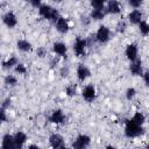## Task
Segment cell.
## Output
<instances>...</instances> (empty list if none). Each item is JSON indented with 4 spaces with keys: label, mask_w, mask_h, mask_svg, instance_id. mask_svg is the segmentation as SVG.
Segmentation results:
<instances>
[{
    "label": "cell",
    "mask_w": 149,
    "mask_h": 149,
    "mask_svg": "<svg viewBox=\"0 0 149 149\" xmlns=\"http://www.w3.org/2000/svg\"><path fill=\"white\" fill-rule=\"evenodd\" d=\"M130 119H132L133 121H135L136 123L143 126V123H144V121H146V115H144L143 113H141V112H136Z\"/></svg>",
    "instance_id": "23"
},
{
    "label": "cell",
    "mask_w": 149,
    "mask_h": 149,
    "mask_svg": "<svg viewBox=\"0 0 149 149\" xmlns=\"http://www.w3.org/2000/svg\"><path fill=\"white\" fill-rule=\"evenodd\" d=\"M143 20V14L140 9L135 8L133 9L129 14H128V21L132 23V24H139L141 21Z\"/></svg>",
    "instance_id": "14"
},
{
    "label": "cell",
    "mask_w": 149,
    "mask_h": 149,
    "mask_svg": "<svg viewBox=\"0 0 149 149\" xmlns=\"http://www.w3.org/2000/svg\"><path fill=\"white\" fill-rule=\"evenodd\" d=\"M38 14L43 17V19H45V20H49V21H51V22H56L57 21V19L61 16L59 15V12L56 9V8H52L51 6H49V5H41L40 7H38Z\"/></svg>",
    "instance_id": "2"
},
{
    "label": "cell",
    "mask_w": 149,
    "mask_h": 149,
    "mask_svg": "<svg viewBox=\"0 0 149 149\" xmlns=\"http://www.w3.org/2000/svg\"><path fill=\"white\" fill-rule=\"evenodd\" d=\"M6 121H7V113H6V109L1 106L0 107V125Z\"/></svg>",
    "instance_id": "31"
},
{
    "label": "cell",
    "mask_w": 149,
    "mask_h": 149,
    "mask_svg": "<svg viewBox=\"0 0 149 149\" xmlns=\"http://www.w3.org/2000/svg\"><path fill=\"white\" fill-rule=\"evenodd\" d=\"M14 144H15V148H23V146L26 144L27 142V135L23 133V132H16L14 135Z\"/></svg>",
    "instance_id": "16"
},
{
    "label": "cell",
    "mask_w": 149,
    "mask_h": 149,
    "mask_svg": "<svg viewBox=\"0 0 149 149\" xmlns=\"http://www.w3.org/2000/svg\"><path fill=\"white\" fill-rule=\"evenodd\" d=\"M106 12H104V9H92L91 14H90V19L94 20V21H100L105 17Z\"/></svg>",
    "instance_id": "20"
},
{
    "label": "cell",
    "mask_w": 149,
    "mask_h": 149,
    "mask_svg": "<svg viewBox=\"0 0 149 149\" xmlns=\"http://www.w3.org/2000/svg\"><path fill=\"white\" fill-rule=\"evenodd\" d=\"M55 27H56L57 31L61 33V34H66V33L69 31V29H70L68 19H65V17H63V16H59V17L57 19V21L55 22Z\"/></svg>",
    "instance_id": "10"
},
{
    "label": "cell",
    "mask_w": 149,
    "mask_h": 149,
    "mask_svg": "<svg viewBox=\"0 0 149 149\" xmlns=\"http://www.w3.org/2000/svg\"><path fill=\"white\" fill-rule=\"evenodd\" d=\"M17 63H19V62H17V58L13 56V57L8 58L7 61L2 62V68H3L5 70H10V69H13Z\"/></svg>",
    "instance_id": "21"
},
{
    "label": "cell",
    "mask_w": 149,
    "mask_h": 149,
    "mask_svg": "<svg viewBox=\"0 0 149 149\" xmlns=\"http://www.w3.org/2000/svg\"><path fill=\"white\" fill-rule=\"evenodd\" d=\"M137 26H139L140 33H141L143 36H148V34H149V24H148V22L142 20Z\"/></svg>",
    "instance_id": "24"
},
{
    "label": "cell",
    "mask_w": 149,
    "mask_h": 149,
    "mask_svg": "<svg viewBox=\"0 0 149 149\" xmlns=\"http://www.w3.org/2000/svg\"><path fill=\"white\" fill-rule=\"evenodd\" d=\"M49 121L51 123H55V125H62L65 122V115L63 113V111L61 109H55L52 111V113L49 115Z\"/></svg>",
    "instance_id": "9"
},
{
    "label": "cell",
    "mask_w": 149,
    "mask_h": 149,
    "mask_svg": "<svg viewBox=\"0 0 149 149\" xmlns=\"http://www.w3.org/2000/svg\"><path fill=\"white\" fill-rule=\"evenodd\" d=\"M47 54H48V51H47V49L44 47H40V48L36 49V55L40 58H44L47 56Z\"/></svg>",
    "instance_id": "30"
},
{
    "label": "cell",
    "mask_w": 149,
    "mask_h": 149,
    "mask_svg": "<svg viewBox=\"0 0 149 149\" xmlns=\"http://www.w3.org/2000/svg\"><path fill=\"white\" fill-rule=\"evenodd\" d=\"M14 70H15L16 73L22 74V76H24V74L27 73V68H26V65L22 64V63H17V64L14 66Z\"/></svg>",
    "instance_id": "27"
},
{
    "label": "cell",
    "mask_w": 149,
    "mask_h": 149,
    "mask_svg": "<svg viewBox=\"0 0 149 149\" xmlns=\"http://www.w3.org/2000/svg\"><path fill=\"white\" fill-rule=\"evenodd\" d=\"M125 95H126V98H127L128 100H133V99H134V97L136 95V90H135L134 87H129V88H127V90H126Z\"/></svg>",
    "instance_id": "28"
},
{
    "label": "cell",
    "mask_w": 149,
    "mask_h": 149,
    "mask_svg": "<svg viewBox=\"0 0 149 149\" xmlns=\"http://www.w3.org/2000/svg\"><path fill=\"white\" fill-rule=\"evenodd\" d=\"M1 147L3 149H14L15 144H14V137L10 134H6L2 136V141H1Z\"/></svg>",
    "instance_id": "18"
},
{
    "label": "cell",
    "mask_w": 149,
    "mask_h": 149,
    "mask_svg": "<svg viewBox=\"0 0 149 149\" xmlns=\"http://www.w3.org/2000/svg\"><path fill=\"white\" fill-rule=\"evenodd\" d=\"M76 72H77V78H78L79 81L86 80V79L90 77V74H91L90 69H88L86 65H84V64H79Z\"/></svg>",
    "instance_id": "13"
},
{
    "label": "cell",
    "mask_w": 149,
    "mask_h": 149,
    "mask_svg": "<svg viewBox=\"0 0 149 149\" xmlns=\"http://www.w3.org/2000/svg\"><path fill=\"white\" fill-rule=\"evenodd\" d=\"M127 1H128V5L130 7H133V8H140L142 6V3H143L144 0H127Z\"/></svg>",
    "instance_id": "29"
},
{
    "label": "cell",
    "mask_w": 149,
    "mask_h": 149,
    "mask_svg": "<svg viewBox=\"0 0 149 149\" xmlns=\"http://www.w3.org/2000/svg\"><path fill=\"white\" fill-rule=\"evenodd\" d=\"M77 1H79V0H77Z\"/></svg>",
    "instance_id": "38"
},
{
    "label": "cell",
    "mask_w": 149,
    "mask_h": 149,
    "mask_svg": "<svg viewBox=\"0 0 149 149\" xmlns=\"http://www.w3.org/2000/svg\"><path fill=\"white\" fill-rule=\"evenodd\" d=\"M143 133H144V128H143L142 125L136 123L132 119L126 120V123H125V135L127 137H129V139L139 137V136L143 135Z\"/></svg>",
    "instance_id": "1"
},
{
    "label": "cell",
    "mask_w": 149,
    "mask_h": 149,
    "mask_svg": "<svg viewBox=\"0 0 149 149\" xmlns=\"http://www.w3.org/2000/svg\"><path fill=\"white\" fill-rule=\"evenodd\" d=\"M81 97L87 102H93L97 98V91L93 85H86L81 91Z\"/></svg>",
    "instance_id": "6"
},
{
    "label": "cell",
    "mask_w": 149,
    "mask_h": 149,
    "mask_svg": "<svg viewBox=\"0 0 149 149\" xmlns=\"http://www.w3.org/2000/svg\"><path fill=\"white\" fill-rule=\"evenodd\" d=\"M24 1H29V0H24Z\"/></svg>",
    "instance_id": "37"
},
{
    "label": "cell",
    "mask_w": 149,
    "mask_h": 149,
    "mask_svg": "<svg viewBox=\"0 0 149 149\" xmlns=\"http://www.w3.org/2000/svg\"><path fill=\"white\" fill-rule=\"evenodd\" d=\"M49 144L52 148H63L65 146L63 136L57 134V133H54L49 136Z\"/></svg>",
    "instance_id": "11"
},
{
    "label": "cell",
    "mask_w": 149,
    "mask_h": 149,
    "mask_svg": "<svg viewBox=\"0 0 149 149\" xmlns=\"http://www.w3.org/2000/svg\"><path fill=\"white\" fill-rule=\"evenodd\" d=\"M69 68L68 66H62L61 68V70H59V73H61V76L62 77H68L69 76Z\"/></svg>",
    "instance_id": "33"
},
{
    "label": "cell",
    "mask_w": 149,
    "mask_h": 149,
    "mask_svg": "<svg viewBox=\"0 0 149 149\" xmlns=\"http://www.w3.org/2000/svg\"><path fill=\"white\" fill-rule=\"evenodd\" d=\"M125 55H126L127 59L130 61V62L137 59L139 58V48H137V44L136 43H129L126 47Z\"/></svg>",
    "instance_id": "7"
},
{
    "label": "cell",
    "mask_w": 149,
    "mask_h": 149,
    "mask_svg": "<svg viewBox=\"0 0 149 149\" xmlns=\"http://www.w3.org/2000/svg\"><path fill=\"white\" fill-rule=\"evenodd\" d=\"M141 76L143 77L144 85H146V86H148V85H149V72H148V71H144V72H143Z\"/></svg>",
    "instance_id": "34"
},
{
    "label": "cell",
    "mask_w": 149,
    "mask_h": 149,
    "mask_svg": "<svg viewBox=\"0 0 149 149\" xmlns=\"http://www.w3.org/2000/svg\"><path fill=\"white\" fill-rule=\"evenodd\" d=\"M90 143H91L90 136L86 135V134H80V135H78V136L74 139V141H73V143H72V147H73L74 149H84V148L88 147Z\"/></svg>",
    "instance_id": "5"
},
{
    "label": "cell",
    "mask_w": 149,
    "mask_h": 149,
    "mask_svg": "<svg viewBox=\"0 0 149 149\" xmlns=\"http://www.w3.org/2000/svg\"><path fill=\"white\" fill-rule=\"evenodd\" d=\"M106 2H107L106 13H108V14H119L121 12V6H120L118 0H108Z\"/></svg>",
    "instance_id": "15"
},
{
    "label": "cell",
    "mask_w": 149,
    "mask_h": 149,
    "mask_svg": "<svg viewBox=\"0 0 149 149\" xmlns=\"http://www.w3.org/2000/svg\"><path fill=\"white\" fill-rule=\"evenodd\" d=\"M107 0H91V7L93 9H104Z\"/></svg>",
    "instance_id": "25"
},
{
    "label": "cell",
    "mask_w": 149,
    "mask_h": 149,
    "mask_svg": "<svg viewBox=\"0 0 149 149\" xmlns=\"http://www.w3.org/2000/svg\"><path fill=\"white\" fill-rule=\"evenodd\" d=\"M52 51L58 55V56H66V51H68V47L65 43L63 42H55L52 44Z\"/></svg>",
    "instance_id": "17"
},
{
    "label": "cell",
    "mask_w": 149,
    "mask_h": 149,
    "mask_svg": "<svg viewBox=\"0 0 149 149\" xmlns=\"http://www.w3.org/2000/svg\"><path fill=\"white\" fill-rule=\"evenodd\" d=\"M29 2H30V5H31L33 7H35V8H38V7L42 5V0H29Z\"/></svg>",
    "instance_id": "35"
},
{
    "label": "cell",
    "mask_w": 149,
    "mask_h": 149,
    "mask_svg": "<svg viewBox=\"0 0 149 149\" xmlns=\"http://www.w3.org/2000/svg\"><path fill=\"white\" fill-rule=\"evenodd\" d=\"M16 47L19 50L23 51V52H28V51H31L33 50V45L29 41L27 40H19L16 42Z\"/></svg>",
    "instance_id": "19"
},
{
    "label": "cell",
    "mask_w": 149,
    "mask_h": 149,
    "mask_svg": "<svg viewBox=\"0 0 149 149\" xmlns=\"http://www.w3.org/2000/svg\"><path fill=\"white\" fill-rule=\"evenodd\" d=\"M129 71L133 76H141L143 73V68H142V62L141 59H135L133 62H130L129 65Z\"/></svg>",
    "instance_id": "12"
},
{
    "label": "cell",
    "mask_w": 149,
    "mask_h": 149,
    "mask_svg": "<svg viewBox=\"0 0 149 149\" xmlns=\"http://www.w3.org/2000/svg\"><path fill=\"white\" fill-rule=\"evenodd\" d=\"M9 106H10V99L7 98V99H5V101H3V104H2V107L6 109V108L9 107Z\"/></svg>",
    "instance_id": "36"
},
{
    "label": "cell",
    "mask_w": 149,
    "mask_h": 149,
    "mask_svg": "<svg viewBox=\"0 0 149 149\" xmlns=\"http://www.w3.org/2000/svg\"><path fill=\"white\" fill-rule=\"evenodd\" d=\"M126 28H127V24H126L125 21H119V22H118V24H116V30H118L119 33H123V31L126 30Z\"/></svg>",
    "instance_id": "32"
},
{
    "label": "cell",
    "mask_w": 149,
    "mask_h": 149,
    "mask_svg": "<svg viewBox=\"0 0 149 149\" xmlns=\"http://www.w3.org/2000/svg\"><path fill=\"white\" fill-rule=\"evenodd\" d=\"M2 22H3V24L7 28L12 29V28L16 27V24H17V17H16V15L13 12H7L2 16Z\"/></svg>",
    "instance_id": "8"
},
{
    "label": "cell",
    "mask_w": 149,
    "mask_h": 149,
    "mask_svg": "<svg viewBox=\"0 0 149 149\" xmlns=\"http://www.w3.org/2000/svg\"><path fill=\"white\" fill-rule=\"evenodd\" d=\"M111 38V30L106 26H100L95 33V40L99 43H106Z\"/></svg>",
    "instance_id": "4"
},
{
    "label": "cell",
    "mask_w": 149,
    "mask_h": 149,
    "mask_svg": "<svg viewBox=\"0 0 149 149\" xmlns=\"http://www.w3.org/2000/svg\"><path fill=\"white\" fill-rule=\"evenodd\" d=\"M87 40L83 37H77L73 43V51L77 57H84L86 55V48H87Z\"/></svg>",
    "instance_id": "3"
},
{
    "label": "cell",
    "mask_w": 149,
    "mask_h": 149,
    "mask_svg": "<svg viewBox=\"0 0 149 149\" xmlns=\"http://www.w3.org/2000/svg\"><path fill=\"white\" fill-rule=\"evenodd\" d=\"M65 93L68 97H74L77 94V86L74 84H71L69 86H66L65 88Z\"/></svg>",
    "instance_id": "26"
},
{
    "label": "cell",
    "mask_w": 149,
    "mask_h": 149,
    "mask_svg": "<svg viewBox=\"0 0 149 149\" xmlns=\"http://www.w3.org/2000/svg\"><path fill=\"white\" fill-rule=\"evenodd\" d=\"M3 83H5L6 86L13 87V86H15V85L17 84V79H16V77L13 76V74H7V76L5 77V79H3Z\"/></svg>",
    "instance_id": "22"
}]
</instances>
